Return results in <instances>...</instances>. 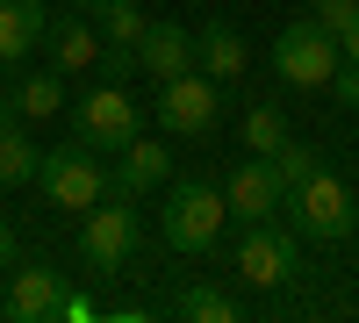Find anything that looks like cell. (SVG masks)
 <instances>
[{
    "label": "cell",
    "mask_w": 359,
    "mask_h": 323,
    "mask_svg": "<svg viewBox=\"0 0 359 323\" xmlns=\"http://www.w3.org/2000/svg\"><path fill=\"white\" fill-rule=\"evenodd\" d=\"M36 158H43V144L29 137L22 123L0 130V187H29V180H36Z\"/></svg>",
    "instance_id": "d6986e66"
},
{
    "label": "cell",
    "mask_w": 359,
    "mask_h": 323,
    "mask_svg": "<svg viewBox=\"0 0 359 323\" xmlns=\"http://www.w3.org/2000/svg\"><path fill=\"white\" fill-rule=\"evenodd\" d=\"M309 15L331 29V36H345V29L359 22V0H309Z\"/></svg>",
    "instance_id": "603a6c76"
},
{
    "label": "cell",
    "mask_w": 359,
    "mask_h": 323,
    "mask_svg": "<svg viewBox=\"0 0 359 323\" xmlns=\"http://www.w3.org/2000/svg\"><path fill=\"white\" fill-rule=\"evenodd\" d=\"M137 72H144V79H180V72H194V29H180V22H144V36H137Z\"/></svg>",
    "instance_id": "7c38bea8"
},
{
    "label": "cell",
    "mask_w": 359,
    "mask_h": 323,
    "mask_svg": "<svg viewBox=\"0 0 359 323\" xmlns=\"http://www.w3.org/2000/svg\"><path fill=\"white\" fill-rule=\"evenodd\" d=\"M230 266L245 287H287L294 273H302V245L287 238V230H273V216L266 223H237V245H230Z\"/></svg>",
    "instance_id": "8992f818"
},
{
    "label": "cell",
    "mask_w": 359,
    "mask_h": 323,
    "mask_svg": "<svg viewBox=\"0 0 359 323\" xmlns=\"http://www.w3.org/2000/svg\"><path fill=\"white\" fill-rule=\"evenodd\" d=\"M323 94H331L338 108H359V65H352V57H338V72H331V86H323Z\"/></svg>",
    "instance_id": "cb8c5ba5"
},
{
    "label": "cell",
    "mask_w": 359,
    "mask_h": 323,
    "mask_svg": "<svg viewBox=\"0 0 359 323\" xmlns=\"http://www.w3.org/2000/svg\"><path fill=\"white\" fill-rule=\"evenodd\" d=\"M180 316L187 323H237V295H223V287H187V295H180Z\"/></svg>",
    "instance_id": "ffe728a7"
},
{
    "label": "cell",
    "mask_w": 359,
    "mask_h": 323,
    "mask_svg": "<svg viewBox=\"0 0 359 323\" xmlns=\"http://www.w3.org/2000/svg\"><path fill=\"white\" fill-rule=\"evenodd\" d=\"M8 259H15V230H8V216H0V273H8Z\"/></svg>",
    "instance_id": "4316f807"
},
{
    "label": "cell",
    "mask_w": 359,
    "mask_h": 323,
    "mask_svg": "<svg viewBox=\"0 0 359 323\" xmlns=\"http://www.w3.org/2000/svg\"><path fill=\"white\" fill-rule=\"evenodd\" d=\"M338 57H352V65H359V22H352L345 36H338Z\"/></svg>",
    "instance_id": "484cf974"
},
{
    "label": "cell",
    "mask_w": 359,
    "mask_h": 323,
    "mask_svg": "<svg viewBox=\"0 0 359 323\" xmlns=\"http://www.w3.org/2000/svg\"><path fill=\"white\" fill-rule=\"evenodd\" d=\"M280 209H294V230H302V238H316V245H345L352 238V187L338 180L331 165H316L302 187H287V201Z\"/></svg>",
    "instance_id": "277c9868"
},
{
    "label": "cell",
    "mask_w": 359,
    "mask_h": 323,
    "mask_svg": "<svg viewBox=\"0 0 359 323\" xmlns=\"http://www.w3.org/2000/svg\"><path fill=\"white\" fill-rule=\"evenodd\" d=\"M57 316H65V323H86V316H94V302H86V295H65V302H57Z\"/></svg>",
    "instance_id": "d4e9b609"
},
{
    "label": "cell",
    "mask_w": 359,
    "mask_h": 323,
    "mask_svg": "<svg viewBox=\"0 0 359 323\" xmlns=\"http://www.w3.org/2000/svg\"><path fill=\"white\" fill-rule=\"evenodd\" d=\"M194 72H208L216 86L245 79V72H252V43L237 36L230 22H201V29H194Z\"/></svg>",
    "instance_id": "4fadbf2b"
},
{
    "label": "cell",
    "mask_w": 359,
    "mask_h": 323,
    "mask_svg": "<svg viewBox=\"0 0 359 323\" xmlns=\"http://www.w3.org/2000/svg\"><path fill=\"white\" fill-rule=\"evenodd\" d=\"M43 50H50V72H86L101 57V29L86 22V15H65V22H50Z\"/></svg>",
    "instance_id": "9a60e30c"
},
{
    "label": "cell",
    "mask_w": 359,
    "mask_h": 323,
    "mask_svg": "<svg viewBox=\"0 0 359 323\" xmlns=\"http://www.w3.org/2000/svg\"><path fill=\"white\" fill-rule=\"evenodd\" d=\"M273 72L294 86V94H323V86H331V72H338V36H331L316 15L287 22L280 36H273Z\"/></svg>",
    "instance_id": "3957f363"
},
{
    "label": "cell",
    "mask_w": 359,
    "mask_h": 323,
    "mask_svg": "<svg viewBox=\"0 0 359 323\" xmlns=\"http://www.w3.org/2000/svg\"><path fill=\"white\" fill-rule=\"evenodd\" d=\"M50 36L43 0H0V65H29V50Z\"/></svg>",
    "instance_id": "5bb4252c"
},
{
    "label": "cell",
    "mask_w": 359,
    "mask_h": 323,
    "mask_svg": "<svg viewBox=\"0 0 359 323\" xmlns=\"http://www.w3.org/2000/svg\"><path fill=\"white\" fill-rule=\"evenodd\" d=\"M22 115H15V94H0V130H15Z\"/></svg>",
    "instance_id": "83f0119b"
},
{
    "label": "cell",
    "mask_w": 359,
    "mask_h": 323,
    "mask_svg": "<svg viewBox=\"0 0 359 323\" xmlns=\"http://www.w3.org/2000/svg\"><path fill=\"white\" fill-rule=\"evenodd\" d=\"M94 72H101V79H115V86H123V79L137 72V43H101V57H94Z\"/></svg>",
    "instance_id": "7402d4cb"
},
{
    "label": "cell",
    "mask_w": 359,
    "mask_h": 323,
    "mask_svg": "<svg viewBox=\"0 0 359 323\" xmlns=\"http://www.w3.org/2000/svg\"><path fill=\"white\" fill-rule=\"evenodd\" d=\"M137 238H144V216L130 209V194H101L86 209V223H79V259L94 273H115V266H130Z\"/></svg>",
    "instance_id": "52a82bcc"
},
{
    "label": "cell",
    "mask_w": 359,
    "mask_h": 323,
    "mask_svg": "<svg viewBox=\"0 0 359 323\" xmlns=\"http://www.w3.org/2000/svg\"><path fill=\"white\" fill-rule=\"evenodd\" d=\"M316 165H323V151H309V144H294V137H287L280 151H273V172H280V187H302Z\"/></svg>",
    "instance_id": "44dd1931"
},
{
    "label": "cell",
    "mask_w": 359,
    "mask_h": 323,
    "mask_svg": "<svg viewBox=\"0 0 359 323\" xmlns=\"http://www.w3.org/2000/svg\"><path fill=\"white\" fill-rule=\"evenodd\" d=\"M287 201V187H280V172H273V158H237L230 172H223V209L237 216V223H266Z\"/></svg>",
    "instance_id": "9c48e42d"
},
{
    "label": "cell",
    "mask_w": 359,
    "mask_h": 323,
    "mask_svg": "<svg viewBox=\"0 0 359 323\" xmlns=\"http://www.w3.org/2000/svg\"><path fill=\"white\" fill-rule=\"evenodd\" d=\"M57 302H65V273L43 266V259H29V266L8 280L0 316H15V323H57Z\"/></svg>",
    "instance_id": "30bf717a"
},
{
    "label": "cell",
    "mask_w": 359,
    "mask_h": 323,
    "mask_svg": "<svg viewBox=\"0 0 359 323\" xmlns=\"http://www.w3.org/2000/svg\"><path fill=\"white\" fill-rule=\"evenodd\" d=\"M216 108H223V86L208 72L158 79V137H208L216 130Z\"/></svg>",
    "instance_id": "ba28073f"
},
{
    "label": "cell",
    "mask_w": 359,
    "mask_h": 323,
    "mask_svg": "<svg viewBox=\"0 0 359 323\" xmlns=\"http://www.w3.org/2000/svg\"><path fill=\"white\" fill-rule=\"evenodd\" d=\"M223 223H230V209H223V187H216V180H172L165 201H158V245H165L172 259L216 252Z\"/></svg>",
    "instance_id": "6da1fadb"
},
{
    "label": "cell",
    "mask_w": 359,
    "mask_h": 323,
    "mask_svg": "<svg viewBox=\"0 0 359 323\" xmlns=\"http://www.w3.org/2000/svg\"><path fill=\"white\" fill-rule=\"evenodd\" d=\"M287 137H294V130H287V108H280V101H252V108H245V151L273 158Z\"/></svg>",
    "instance_id": "ac0fdd59"
},
{
    "label": "cell",
    "mask_w": 359,
    "mask_h": 323,
    "mask_svg": "<svg viewBox=\"0 0 359 323\" xmlns=\"http://www.w3.org/2000/svg\"><path fill=\"white\" fill-rule=\"evenodd\" d=\"M29 187H36L50 209H65V216H86L101 194H115L101 151H94V144H79V137H72V144H50V151L36 158V180H29Z\"/></svg>",
    "instance_id": "7a4b0ae2"
},
{
    "label": "cell",
    "mask_w": 359,
    "mask_h": 323,
    "mask_svg": "<svg viewBox=\"0 0 359 323\" xmlns=\"http://www.w3.org/2000/svg\"><path fill=\"white\" fill-rule=\"evenodd\" d=\"M57 108H65V72H29L22 86H15V115H22V123H43V115H57Z\"/></svg>",
    "instance_id": "2e32d148"
},
{
    "label": "cell",
    "mask_w": 359,
    "mask_h": 323,
    "mask_svg": "<svg viewBox=\"0 0 359 323\" xmlns=\"http://www.w3.org/2000/svg\"><path fill=\"white\" fill-rule=\"evenodd\" d=\"M86 22L101 29V43H137L144 36V0H94V8H86Z\"/></svg>",
    "instance_id": "e0dca14e"
},
{
    "label": "cell",
    "mask_w": 359,
    "mask_h": 323,
    "mask_svg": "<svg viewBox=\"0 0 359 323\" xmlns=\"http://www.w3.org/2000/svg\"><path fill=\"white\" fill-rule=\"evenodd\" d=\"M137 130H144V101H130V86H115V79H101L94 94L72 101V137L94 144L101 158H115Z\"/></svg>",
    "instance_id": "5b68a950"
},
{
    "label": "cell",
    "mask_w": 359,
    "mask_h": 323,
    "mask_svg": "<svg viewBox=\"0 0 359 323\" xmlns=\"http://www.w3.org/2000/svg\"><path fill=\"white\" fill-rule=\"evenodd\" d=\"M165 180H172V158H165V144H158V137H144V130H137L123 151H115V165H108V187H115V194H130V201H137V194H151V187H165Z\"/></svg>",
    "instance_id": "8fae6325"
}]
</instances>
